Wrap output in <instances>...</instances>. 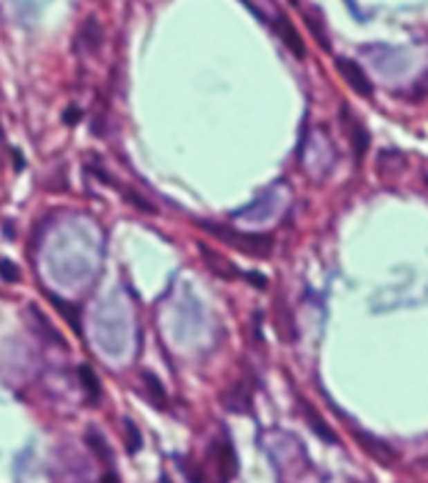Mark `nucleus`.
Wrapping results in <instances>:
<instances>
[{
  "mask_svg": "<svg viewBox=\"0 0 428 483\" xmlns=\"http://www.w3.org/2000/svg\"><path fill=\"white\" fill-rule=\"evenodd\" d=\"M423 181H426V188H428V176H423Z\"/></svg>",
  "mask_w": 428,
  "mask_h": 483,
  "instance_id": "412c9836",
  "label": "nucleus"
},
{
  "mask_svg": "<svg viewBox=\"0 0 428 483\" xmlns=\"http://www.w3.org/2000/svg\"><path fill=\"white\" fill-rule=\"evenodd\" d=\"M301 405H304L306 418H308V421H310V428H313V431H316L321 438H326V441H336V433H333V431H331V428H328V426L323 423V418L318 416L316 408H313V405H310V403H301Z\"/></svg>",
  "mask_w": 428,
  "mask_h": 483,
  "instance_id": "f8f14e48",
  "label": "nucleus"
},
{
  "mask_svg": "<svg viewBox=\"0 0 428 483\" xmlns=\"http://www.w3.org/2000/svg\"><path fill=\"white\" fill-rule=\"evenodd\" d=\"M78 120H80V111H78V108H75V105H73V108H68V111H66V123L73 125V123H78Z\"/></svg>",
  "mask_w": 428,
  "mask_h": 483,
  "instance_id": "6ab92c4d",
  "label": "nucleus"
},
{
  "mask_svg": "<svg viewBox=\"0 0 428 483\" xmlns=\"http://www.w3.org/2000/svg\"><path fill=\"white\" fill-rule=\"evenodd\" d=\"M123 433H125V446L131 453L140 448V433H138V426L133 423L131 418H123Z\"/></svg>",
  "mask_w": 428,
  "mask_h": 483,
  "instance_id": "2eb2a0df",
  "label": "nucleus"
},
{
  "mask_svg": "<svg viewBox=\"0 0 428 483\" xmlns=\"http://www.w3.org/2000/svg\"><path fill=\"white\" fill-rule=\"evenodd\" d=\"M221 403H223L225 411H231V413H248L250 403H253L250 385L245 383V381H238V383L228 385V391L221 393Z\"/></svg>",
  "mask_w": 428,
  "mask_h": 483,
  "instance_id": "0eeeda50",
  "label": "nucleus"
},
{
  "mask_svg": "<svg viewBox=\"0 0 428 483\" xmlns=\"http://www.w3.org/2000/svg\"><path fill=\"white\" fill-rule=\"evenodd\" d=\"M0 278L6 283H18L20 281V268L8 258H0Z\"/></svg>",
  "mask_w": 428,
  "mask_h": 483,
  "instance_id": "f3484780",
  "label": "nucleus"
},
{
  "mask_svg": "<svg viewBox=\"0 0 428 483\" xmlns=\"http://www.w3.org/2000/svg\"><path fill=\"white\" fill-rule=\"evenodd\" d=\"M341 123H343V131H346V136H348L351 145H353V153H356V158L361 161V158L366 156L369 145H371L369 131H366L361 120H358V118L353 116L351 111H346V108H341Z\"/></svg>",
  "mask_w": 428,
  "mask_h": 483,
  "instance_id": "20e7f679",
  "label": "nucleus"
},
{
  "mask_svg": "<svg viewBox=\"0 0 428 483\" xmlns=\"http://www.w3.org/2000/svg\"><path fill=\"white\" fill-rule=\"evenodd\" d=\"M243 278L253 283L258 291H266V288H268V278H266V275H261V273H245Z\"/></svg>",
  "mask_w": 428,
  "mask_h": 483,
  "instance_id": "a211bd4d",
  "label": "nucleus"
},
{
  "mask_svg": "<svg viewBox=\"0 0 428 483\" xmlns=\"http://www.w3.org/2000/svg\"><path fill=\"white\" fill-rule=\"evenodd\" d=\"M201 226L211 235H216L218 241H223L225 246H231L250 258H268L273 253V238L266 233H241V230H233L228 226H221V223H201Z\"/></svg>",
  "mask_w": 428,
  "mask_h": 483,
  "instance_id": "f257e3e1",
  "label": "nucleus"
},
{
  "mask_svg": "<svg viewBox=\"0 0 428 483\" xmlns=\"http://www.w3.org/2000/svg\"><path fill=\"white\" fill-rule=\"evenodd\" d=\"M120 190H123L125 201L131 203L133 208H138L140 213H148V216H156V213H158V208H156L145 196H140L138 190H131V188H120Z\"/></svg>",
  "mask_w": 428,
  "mask_h": 483,
  "instance_id": "ddd939ff",
  "label": "nucleus"
},
{
  "mask_svg": "<svg viewBox=\"0 0 428 483\" xmlns=\"http://www.w3.org/2000/svg\"><path fill=\"white\" fill-rule=\"evenodd\" d=\"M88 444H91V448L98 453L103 461H111V448H108V444H106V438L100 436V433H95V431H88Z\"/></svg>",
  "mask_w": 428,
  "mask_h": 483,
  "instance_id": "dca6fc26",
  "label": "nucleus"
},
{
  "mask_svg": "<svg viewBox=\"0 0 428 483\" xmlns=\"http://www.w3.org/2000/svg\"><path fill=\"white\" fill-rule=\"evenodd\" d=\"M198 250H201L205 266H208V271H211L213 275L223 278V281H236L238 275H241V273H238L236 263H233L231 258H225L223 253H218V250L208 248L205 243H198Z\"/></svg>",
  "mask_w": 428,
  "mask_h": 483,
  "instance_id": "423d86ee",
  "label": "nucleus"
},
{
  "mask_svg": "<svg viewBox=\"0 0 428 483\" xmlns=\"http://www.w3.org/2000/svg\"><path fill=\"white\" fill-rule=\"evenodd\" d=\"M78 376H80V381H83V388H86L91 403H95V401L100 399V383H98V379H95V373H93L88 366H80Z\"/></svg>",
  "mask_w": 428,
  "mask_h": 483,
  "instance_id": "4468645a",
  "label": "nucleus"
},
{
  "mask_svg": "<svg viewBox=\"0 0 428 483\" xmlns=\"http://www.w3.org/2000/svg\"><path fill=\"white\" fill-rule=\"evenodd\" d=\"M211 464H213V471H216V476L221 483H228L233 476H236V453H233L231 444H225V441H221V444H213L211 448Z\"/></svg>",
  "mask_w": 428,
  "mask_h": 483,
  "instance_id": "39448f33",
  "label": "nucleus"
},
{
  "mask_svg": "<svg viewBox=\"0 0 428 483\" xmlns=\"http://www.w3.org/2000/svg\"><path fill=\"white\" fill-rule=\"evenodd\" d=\"M140 383H143V393L148 396L151 403H156L158 408H165V405H168V393H165L158 376H153L151 371H143L140 373Z\"/></svg>",
  "mask_w": 428,
  "mask_h": 483,
  "instance_id": "9d476101",
  "label": "nucleus"
},
{
  "mask_svg": "<svg viewBox=\"0 0 428 483\" xmlns=\"http://www.w3.org/2000/svg\"><path fill=\"white\" fill-rule=\"evenodd\" d=\"M100 483H120V478H118V476H115V473H111V471H108L106 476L100 478Z\"/></svg>",
  "mask_w": 428,
  "mask_h": 483,
  "instance_id": "aec40b11",
  "label": "nucleus"
},
{
  "mask_svg": "<svg viewBox=\"0 0 428 483\" xmlns=\"http://www.w3.org/2000/svg\"><path fill=\"white\" fill-rule=\"evenodd\" d=\"M336 68H338V73H341V78L346 80L361 98H371V95H373V83H371V78L363 73V68L358 66L356 60L338 58Z\"/></svg>",
  "mask_w": 428,
  "mask_h": 483,
  "instance_id": "7ed1b4c3",
  "label": "nucleus"
},
{
  "mask_svg": "<svg viewBox=\"0 0 428 483\" xmlns=\"http://www.w3.org/2000/svg\"><path fill=\"white\" fill-rule=\"evenodd\" d=\"M73 48H75V53H78L80 58H93L103 48V23L95 15H88L80 23L75 40H73Z\"/></svg>",
  "mask_w": 428,
  "mask_h": 483,
  "instance_id": "f03ea898",
  "label": "nucleus"
},
{
  "mask_svg": "<svg viewBox=\"0 0 428 483\" xmlns=\"http://www.w3.org/2000/svg\"><path fill=\"white\" fill-rule=\"evenodd\" d=\"M273 28H276L278 38L286 43V48H288V51L293 53L296 58L304 60L306 58V43H304V38H301V33L296 30V26H293V23L286 18V15H278L276 26H273Z\"/></svg>",
  "mask_w": 428,
  "mask_h": 483,
  "instance_id": "6e6552de",
  "label": "nucleus"
},
{
  "mask_svg": "<svg viewBox=\"0 0 428 483\" xmlns=\"http://www.w3.org/2000/svg\"><path fill=\"white\" fill-rule=\"evenodd\" d=\"M358 441H361L363 450H369L371 456L378 461V464L383 466H393L396 461H398V453H396L393 448H391L386 441H378V438L373 436H366V433H358Z\"/></svg>",
  "mask_w": 428,
  "mask_h": 483,
  "instance_id": "1a4fd4ad",
  "label": "nucleus"
},
{
  "mask_svg": "<svg viewBox=\"0 0 428 483\" xmlns=\"http://www.w3.org/2000/svg\"><path fill=\"white\" fill-rule=\"evenodd\" d=\"M304 18H306V26H308V30L313 33V38H316L318 46H321L323 51H331V38L326 35V28H323L321 15H318L316 10H310V13H306Z\"/></svg>",
  "mask_w": 428,
  "mask_h": 483,
  "instance_id": "9b49d317",
  "label": "nucleus"
}]
</instances>
